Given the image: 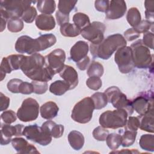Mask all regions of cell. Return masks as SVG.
<instances>
[{
    "instance_id": "6da1fadb",
    "label": "cell",
    "mask_w": 154,
    "mask_h": 154,
    "mask_svg": "<svg viewBox=\"0 0 154 154\" xmlns=\"http://www.w3.org/2000/svg\"><path fill=\"white\" fill-rule=\"evenodd\" d=\"M20 70L32 81L48 82L54 76L45 66V57L38 53L25 56Z\"/></svg>"
},
{
    "instance_id": "7a4b0ae2",
    "label": "cell",
    "mask_w": 154,
    "mask_h": 154,
    "mask_svg": "<svg viewBox=\"0 0 154 154\" xmlns=\"http://www.w3.org/2000/svg\"><path fill=\"white\" fill-rule=\"evenodd\" d=\"M56 42V37L53 34H43L36 38L28 35H22L16 42L15 49L19 53L32 55L46 50Z\"/></svg>"
},
{
    "instance_id": "3957f363",
    "label": "cell",
    "mask_w": 154,
    "mask_h": 154,
    "mask_svg": "<svg viewBox=\"0 0 154 154\" xmlns=\"http://www.w3.org/2000/svg\"><path fill=\"white\" fill-rule=\"evenodd\" d=\"M127 42L120 34L117 33L108 36L99 45L90 44V52L94 58L109 59L119 48L126 46Z\"/></svg>"
},
{
    "instance_id": "277c9868",
    "label": "cell",
    "mask_w": 154,
    "mask_h": 154,
    "mask_svg": "<svg viewBox=\"0 0 154 154\" xmlns=\"http://www.w3.org/2000/svg\"><path fill=\"white\" fill-rule=\"evenodd\" d=\"M36 1L24 0H1L0 5L1 17L7 21L13 17L20 18L26 8Z\"/></svg>"
},
{
    "instance_id": "5b68a950",
    "label": "cell",
    "mask_w": 154,
    "mask_h": 154,
    "mask_svg": "<svg viewBox=\"0 0 154 154\" xmlns=\"http://www.w3.org/2000/svg\"><path fill=\"white\" fill-rule=\"evenodd\" d=\"M128 116V112L123 109L108 110L100 116L99 124L105 128L116 129L122 128L126 125Z\"/></svg>"
},
{
    "instance_id": "8992f818",
    "label": "cell",
    "mask_w": 154,
    "mask_h": 154,
    "mask_svg": "<svg viewBox=\"0 0 154 154\" xmlns=\"http://www.w3.org/2000/svg\"><path fill=\"white\" fill-rule=\"evenodd\" d=\"M94 109V105L92 99L90 97H85L75 105L71 117L79 123H87L91 120Z\"/></svg>"
},
{
    "instance_id": "52a82bcc",
    "label": "cell",
    "mask_w": 154,
    "mask_h": 154,
    "mask_svg": "<svg viewBox=\"0 0 154 154\" xmlns=\"http://www.w3.org/2000/svg\"><path fill=\"white\" fill-rule=\"evenodd\" d=\"M135 67L139 69H147L152 65L153 55L146 46L142 40H138L131 45Z\"/></svg>"
},
{
    "instance_id": "ba28073f",
    "label": "cell",
    "mask_w": 154,
    "mask_h": 154,
    "mask_svg": "<svg viewBox=\"0 0 154 154\" xmlns=\"http://www.w3.org/2000/svg\"><path fill=\"white\" fill-rule=\"evenodd\" d=\"M108 99V102L111 103L113 107L116 109H125L129 116L134 112V108L131 100L123 93L116 86H112L105 90V92Z\"/></svg>"
},
{
    "instance_id": "9c48e42d",
    "label": "cell",
    "mask_w": 154,
    "mask_h": 154,
    "mask_svg": "<svg viewBox=\"0 0 154 154\" xmlns=\"http://www.w3.org/2000/svg\"><path fill=\"white\" fill-rule=\"evenodd\" d=\"M23 135L26 139L43 146L51 143L52 137L46 129L36 124L25 126L23 131Z\"/></svg>"
},
{
    "instance_id": "30bf717a",
    "label": "cell",
    "mask_w": 154,
    "mask_h": 154,
    "mask_svg": "<svg viewBox=\"0 0 154 154\" xmlns=\"http://www.w3.org/2000/svg\"><path fill=\"white\" fill-rule=\"evenodd\" d=\"M38 113V103L35 99L29 97L23 101L20 107L17 109L16 115L19 120L28 122L36 120Z\"/></svg>"
},
{
    "instance_id": "8fae6325",
    "label": "cell",
    "mask_w": 154,
    "mask_h": 154,
    "mask_svg": "<svg viewBox=\"0 0 154 154\" xmlns=\"http://www.w3.org/2000/svg\"><path fill=\"white\" fill-rule=\"evenodd\" d=\"M114 61L121 73L131 72L135 67L131 47L125 46L117 50L114 55Z\"/></svg>"
},
{
    "instance_id": "7c38bea8",
    "label": "cell",
    "mask_w": 154,
    "mask_h": 154,
    "mask_svg": "<svg viewBox=\"0 0 154 154\" xmlns=\"http://www.w3.org/2000/svg\"><path fill=\"white\" fill-rule=\"evenodd\" d=\"M106 26L102 22L94 21L81 31V35L94 45H99L104 39Z\"/></svg>"
},
{
    "instance_id": "4fadbf2b",
    "label": "cell",
    "mask_w": 154,
    "mask_h": 154,
    "mask_svg": "<svg viewBox=\"0 0 154 154\" xmlns=\"http://www.w3.org/2000/svg\"><path fill=\"white\" fill-rule=\"evenodd\" d=\"M45 66L54 74L60 73L64 66L66 53L61 49H57L45 57Z\"/></svg>"
},
{
    "instance_id": "5bb4252c",
    "label": "cell",
    "mask_w": 154,
    "mask_h": 154,
    "mask_svg": "<svg viewBox=\"0 0 154 154\" xmlns=\"http://www.w3.org/2000/svg\"><path fill=\"white\" fill-rule=\"evenodd\" d=\"M135 111L140 115H143L153 109V94L152 91L141 93L131 100Z\"/></svg>"
},
{
    "instance_id": "9a60e30c",
    "label": "cell",
    "mask_w": 154,
    "mask_h": 154,
    "mask_svg": "<svg viewBox=\"0 0 154 154\" xmlns=\"http://www.w3.org/2000/svg\"><path fill=\"white\" fill-rule=\"evenodd\" d=\"M24 126L22 124H17L15 126H11L10 124H1V145H7L11 141L13 136L23 135V131Z\"/></svg>"
},
{
    "instance_id": "2e32d148",
    "label": "cell",
    "mask_w": 154,
    "mask_h": 154,
    "mask_svg": "<svg viewBox=\"0 0 154 154\" xmlns=\"http://www.w3.org/2000/svg\"><path fill=\"white\" fill-rule=\"evenodd\" d=\"M127 10L126 4L123 0H112L109 1V7L105 12L108 19L114 20L122 17Z\"/></svg>"
},
{
    "instance_id": "e0dca14e",
    "label": "cell",
    "mask_w": 154,
    "mask_h": 154,
    "mask_svg": "<svg viewBox=\"0 0 154 154\" xmlns=\"http://www.w3.org/2000/svg\"><path fill=\"white\" fill-rule=\"evenodd\" d=\"M88 51L89 47L87 42L82 40L78 41L70 49V59L77 63L87 56Z\"/></svg>"
},
{
    "instance_id": "ac0fdd59",
    "label": "cell",
    "mask_w": 154,
    "mask_h": 154,
    "mask_svg": "<svg viewBox=\"0 0 154 154\" xmlns=\"http://www.w3.org/2000/svg\"><path fill=\"white\" fill-rule=\"evenodd\" d=\"M11 144L13 148L19 153H40L37 148L22 137L12 138Z\"/></svg>"
},
{
    "instance_id": "d6986e66",
    "label": "cell",
    "mask_w": 154,
    "mask_h": 154,
    "mask_svg": "<svg viewBox=\"0 0 154 154\" xmlns=\"http://www.w3.org/2000/svg\"><path fill=\"white\" fill-rule=\"evenodd\" d=\"M59 74L60 77L69 84L70 90L74 89L78 84V75L73 67L65 64Z\"/></svg>"
},
{
    "instance_id": "ffe728a7",
    "label": "cell",
    "mask_w": 154,
    "mask_h": 154,
    "mask_svg": "<svg viewBox=\"0 0 154 154\" xmlns=\"http://www.w3.org/2000/svg\"><path fill=\"white\" fill-rule=\"evenodd\" d=\"M36 26L40 30L51 31L55 27V20L51 14H41L38 15L35 20Z\"/></svg>"
},
{
    "instance_id": "44dd1931",
    "label": "cell",
    "mask_w": 154,
    "mask_h": 154,
    "mask_svg": "<svg viewBox=\"0 0 154 154\" xmlns=\"http://www.w3.org/2000/svg\"><path fill=\"white\" fill-rule=\"evenodd\" d=\"M59 111V108L56 103L48 101L40 106V111L41 117L46 120H51L55 117Z\"/></svg>"
},
{
    "instance_id": "7402d4cb",
    "label": "cell",
    "mask_w": 154,
    "mask_h": 154,
    "mask_svg": "<svg viewBox=\"0 0 154 154\" xmlns=\"http://www.w3.org/2000/svg\"><path fill=\"white\" fill-rule=\"evenodd\" d=\"M138 117L140 121V129L142 131L153 133V109L143 115H140Z\"/></svg>"
},
{
    "instance_id": "603a6c76",
    "label": "cell",
    "mask_w": 154,
    "mask_h": 154,
    "mask_svg": "<svg viewBox=\"0 0 154 154\" xmlns=\"http://www.w3.org/2000/svg\"><path fill=\"white\" fill-rule=\"evenodd\" d=\"M68 141L74 150H79L84 144V137L80 132L73 130L68 135Z\"/></svg>"
},
{
    "instance_id": "cb8c5ba5",
    "label": "cell",
    "mask_w": 154,
    "mask_h": 154,
    "mask_svg": "<svg viewBox=\"0 0 154 154\" xmlns=\"http://www.w3.org/2000/svg\"><path fill=\"white\" fill-rule=\"evenodd\" d=\"M42 126L46 129L51 136L55 138H58L62 137L64 133V126L62 125L56 124L55 122L52 120H48L44 122Z\"/></svg>"
},
{
    "instance_id": "d4e9b609",
    "label": "cell",
    "mask_w": 154,
    "mask_h": 154,
    "mask_svg": "<svg viewBox=\"0 0 154 154\" xmlns=\"http://www.w3.org/2000/svg\"><path fill=\"white\" fill-rule=\"evenodd\" d=\"M69 90V84L62 80L55 81L49 86V91L56 96H61Z\"/></svg>"
},
{
    "instance_id": "484cf974",
    "label": "cell",
    "mask_w": 154,
    "mask_h": 154,
    "mask_svg": "<svg viewBox=\"0 0 154 154\" xmlns=\"http://www.w3.org/2000/svg\"><path fill=\"white\" fill-rule=\"evenodd\" d=\"M60 32L62 35L68 37H75L81 34V30L73 23L69 22L63 23L60 26Z\"/></svg>"
},
{
    "instance_id": "4316f807",
    "label": "cell",
    "mask_w": 154,
    "mask_h": 154,
    "mask_svg": "<svg viewBox=\"0 0 154 154\" xmlns=\"http://www.w3.org/2000/svg\"><path fill=\"white\" fill-rule=\"evenodd\" d=\"M37 8L42 14H51L55 10V2L54 0L38 1L37 2Z\"/></svg>"
},
{
    "instance_id": "83f0119b",
    "label": "cell",
    "mask_w": 154,
    "mask_h": 154,
    "mask_svg": "<svg viewBox=\"0 0 154 154\" xmlns=\"http://www.w3.org/2000/svg\"><path fill=\"white\" fill-rule=\"evenodd\" d=\"M126 19L129 24L132 28L137 26L141 20V14L138 9L136 7H131L127 13Z\"/></svg>"
},
{
    "instance_id": "f1b7e54d",
    "label": "cell",
    "mask_w": 154,
    "mask_h": 154,
    "mask_svg": "<svg viewBox=\"0 0 154 154\" xmlns=\"http://www.w3.org/2000/svg\"><path fill=\"white\" fill-rule=\"evenodd\" d=\"M140 147L146 151H154V136L152 134H144L139 140Z\"/></svg>"
},
{
    "instance_id": "f546056e",
    "label": "cell",
    "mask_w": 154,
    "mask_h": 154,
    "mask_svg": "<svg viewBox=\"0 0 154 154\" xmlns=\"http://www.w3.org/2000/svg\"><path fill=\"white\" fill-rule=\"evenodd\" d=\"M74 24L81 31L90 24L89 17L83 13H76L73 16Z\"/></svg>"
},
{
    "instance_id": "4dcf8cb0",
    "label": "cell",
    "mask_w": 154,
    "mask_h": 154,
    "mask_svg": "<svg viewBox=\"0 0 154 154\" xmlns=\"http://www.w3.org/2000/svg\"><path fill=\"white\" fill-rule=\"evenodd\" d=\"M25 57V55L21 54H14L8 55L6 57L8 65L12 71L20 69Z\"/></svg>"
},
{
    "instance_id": "1f68e13d",
    "label": "cell",
    "mask_w": 154,
    "mask_h": 154,
    "mask_svg": "<svg viewBox=\"0 0 154 154\" xmlns=\"http://www.w3.org/2000/svg\"><path fill=\"white\" fill-rule=\"evenodd\" d=\"M94 103L95 109H100L105 107L108 103V99L105 93L96 92L90 97Z\"/></svg>"
},
{
    "instance_id": "d6a6232c",
    "label": "cell",
    "mask_w": 154,
    "mask_h": 154,
    "mask_svg": "<svg viewBox=\"0 0 154 154\" xmlns=\"http://www.w3.org/2000/svg\"><path fill=\"white\" fill-rule=\"evenodd\" d=\"M106 143L110 149L116 150L122 144V135L117 133H111L108 135Z\"/></svg>"
},
{
    "instance_id": "836d02e7",
    "label": "cell",
    "mask_w": 154,
    "mask_h": 154,
    "mask_svg": "<svg viewBox=\"0 0 154 154\" xmlns=\"http://www.w3.org/2000/svg\"><path fill=\"white\" fill-rule=\"evenodd\" d=\"M104 72V69L102 64L93 61L88 67L87 74L88 76L101 77Z\"/></svg>"
},
{
    "instance_id": "e575fe53",
    "label": "cell",
    "mask_w": 154,
    "mask_h": 154,
    "mask_svg": "<svg viewBox=\"0 0 154 154\" xmlns=\"http://www.w3.org/2000/svg\"><path fill=\"white\" fill-rule=\"evenodd\" d=\"M137 131L125 130L122 135V146L123 147H129L132 146L136 139Z\"/></svg>"
},
{
    "instance_id": "d590c367",
    "label": "cell",
    "mask_w": 154,
    "mask_h": 154,
    "mask_svg": "<svg viewBox=\"0 0 154 154\" xmlns=\"http://www.w3.org/2000/svg\"><path fill=\"white\" fill-rule=\"evenodd\" d=\"M7 28L9 31L12 32H18L23 28V22L22 19L18 17L10 19L7 21Z\"/></svg>"
},
{
    "instance_id": "8d00e7d4",
    "label": "cell",
    "mask_w": 154,
    "mask_h": 154,
    "mask_svg": "<svg viewBox=\"0 0 154 154\" xmlns=\"http://www.w3.org/2000/svg\"><path fill=\"white\" fill-rule=\"evenodd\" d=\"M77 2V1H59L58 4V11L64 14L69 15Z\"/></svg>"
},
{
    "instance_id": "74e56055",
    "label": "cell",
    "mask_w": 154,
    "mask_h": 154,
    "mask_svg": "<svg viewBox=\"0 0 154 154\" xmlns=\"http://www.w3.org/2000/svg\"><path fill=\"white\" fill-rule=\"evenodd\" d=\"M37 15V12L34 6H30L25 10L23 12L21 19L25 22L29 23H32L34 20H35Z\"/></svg>"
},
{
    "instance_id": "f35d334b",
    "label": "cell",
    "mask_w": 154,
    "mask_h": 154,
    "mask_svg": "<svg viewBox=\"0 0 154 154\" xmlns=\"http://www.w3.org/2000/svg\"><path fill=\"white\" fill-rule=\"evenodd\" d=\"M93 137L97 141H103L106 140V138L109 134L108 130L101 126H97L94 129L93 131Z\"/></svg>"
},
{
    "instance_id": "ab89813d",
    "label": "cell",
    "mask_w": 154,
    "mask_h": 154,
    "mask_svg": "<svg viewBox=\"0 0 154 154\" xmlns=\"http://www.w3.org/2000/svg\"><path fill=\"white\" fill-rule=\"evenodd\" d=\"M87 86L91 90H98L102 85V82L100 77L90 76L86 81Z\"/></svg>"
},
{
    "instance_id": "60d3db41",
    "label": "cell",
    "mask_w": 154,
    "mask_h": 154,
    "mask_svg": "<svg viewBox=\"0 0 154 154\" xmlns=\"http://www.w3.org/2000/svg\"><path fill=\"white\" fill-rule=\"evenodd\" d=\"M145 17L146 20L153 23L154 16V1H144Z\"/></svg>"
},
{
    "instance_id": "b9f144b4",
    "label": "cell",
    "mask_w": 154,
    "mask_h": 154,
    "mask_svg": "<svg viewBox=\"0 0 154 154\" xmlns=\"http://www.w3.org/2000/svg\"><path fill=\"white\" fill-rule=\"evenodd\" d=\"M31 84L33 85L34 93L37 94H42L46 93L48 88L47 82L32 81L31 82Z\"/></svg>"
},
{
    "instance_id": "7bdbcfd3",
    "label": "cell",
    "mask_w": 154,
    "mask_h": 154,
    "mask_svg": "<svg viewBox=\"0 0 154 154\" xmlns=\"http://www.w3.org/2000/svg\"><path fill=\"white\" fill-rule=\"evenodd\" d=\"M1 118L4 123L11 124L16 120L17 115L13 110H7L1 114Z\"/></svg>"
},
{
    "instance_id": "ee69618b",
    "label": "cell",
    "mask_w": 154,
    "mask_h": 154,
    "mask_svg": "<svg viewBox=\"0 0 154 154\" xmlns=\"http://www.w3.org/2000/svg\"><path fill=\"white\" fill-rule=\"evenodd\" d=\"M140 126V121L138 117L130 116L125 125V130L137 131Z\"/></svg>"
},
{
    "instance_id": "f6af8a7d",
    "label": "cell",
    "mask_w": 154,
    "mask_h": 154,
    "mask_svg": "<svg viewBox=\"0 0 154 154\" xmlns=\"http://www.w3.org/2000/svg\"><path fill=\"white\" fill-rule=\"evenodd\" d=\"M22 81L17 78L10 79L7 85L8 90L13 93H19V87Z\"/></svg>"
},
{
    "instance_id": "bcb514c9",
    "label": "cell",
    "mask_w": 154,
    "mask_h": 154,
    "mask_svg": "<svg viewBox=\"0 0 154 154\" xmlns=\"http://www.w3.org/2000/svg\"><path fill=\"white\" fill-rule=\"evenodd\" d=\"M153 24V23H152L147 20H141V22L137 26L134 27L133 28L140 34L144 33L147 32L149 29H150Z\"/></svg>"
},
{
    "instance_id": "7dc6e473",
    "label": "cell",
    "mask_w": 154,
    "mask_h": 154,
    "mask_svg": "<svg viewBox=\"0 0 154 154\" xmlns=\"http://www.w3.org/2000/svg\"><path fill=\"white\" fill-rule=\"evenodd\" d=\"M153 34L152 32L147 31L143 34V38L142 40L143 43L148 48L153 49Z\"/></svg>"
},
{
    "instance_id": "c3c4849f",
    "label": "cell",
    "mask_w": 154,
    "mask_h": 154,
    "mask_svg": "<svg viewBox=\"0 0 154 154\" xmlns=\"http://www.w3.org/2000/svg\"><path fill=\"white\" fill-rule=\"evenodd\" d=\"M34 93L33 85L31 83L22 81L19 87V93L23 94H30Z\"/></svg>"
},
{
    "instance_id": "681fc988",
    "label": "cell",
    "mask_w": 154,
    "mask_h": 154,
    "mask_svg": "<svg viewBox=\"0 0 154 154\" xmlns=\"http://www.w3.org/2000/svg\"><path fill=\"white\" fill-rule=\"evenodd\" d=\"M140 35V34L138 33L136 30H135L133 28L128 29L126 31L124 32V38L126 40L131 42L136 38H138Z\"/></svg>"
},
{
    "instance_id": "f907efd6",
    "label": "cell",
    "mask_w": 154,
    "mask_h": 154,
    "mask_svg": "<svg viewBox=\"0 0 154 154\" xmlns=\"http://www.w3.org/2000/svg\"><path fill=\"white\" fill-rule=\"evenodd\" d=\"M109 1L107 0H97L94 2L95 8L100 12H106L109 7Z\"/></svg>"
},
{
    "instance_id": "816d5d0a",
    "label": "cell",
    "mask_w": 154,
    "mask_h": 154,
    "mask_svg": "<svg viewBox=\"0 0 154 154\" xmlns=\"http://www.w3.org/2000/svg\"><path fill=\"white\" fill-rule=\"evenodd\" d=\"M55 17L57 19V22L60 26H61L63 23L69 22V15L64 14L59 11L58 10L55 13Z\"/></svg>"
},
{
    "instance_id": "f5cc1de1",
    "label": "cell",
    "mask_w": 154,
    "mask_h": 154,
    "mask_svg": "<svg viewBox=\"0 0 154 154\" xmlns=\"http://www.w3.org/2000/svg\"><path fill=\"white\" fill-rule=\"evenodd\" d=\"M0 103L1 108L0 111H5L10 105V98L4 95L2 93H0Z\"/></svg>"
},
{
    "instance_id": "db71d44e",
    "label": "cell",
    "mask_w": 154,
    "mask_h": 154,
    "mask_svg": "<svg viewBox=\"0 0 154 154\" xmlns=\"http://www.w3.org/2000/svg\"><path fill=\"white\" fill-rule=\"evenodd\" d=\"M90 63V59L88 56H87L82 60L77 62L76 63V65L79 70H85L87 69V68L88 67Z\"/></svg>"
},
{
    "instance_id": "11a10c76",
    "label": "cell",
    "mask_w": 154,
    "mask_h": 154,
    "mask_svg": "<svg viewBox=\"0 0 154 154\" xmlns=\"http://www.w3.org/2000/svg\"><path fill=\"white\" fill-rule=\"evenodd\" d=\"M6 24H7V20L1 17V32H2L5 29Z\"/></svg>"
}]
</instances>
